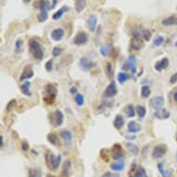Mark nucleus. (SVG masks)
Returning a JSON list of instances; mask_svg holds the SVG:
<instances>
[{"instance_id": "f257e3e1", "label": "nucleus", "mask_w": 177, "mask_h": 177, "mask_svg": "<svg viewBox=\"0 0 177 177\" xmlns=\"http://www.w3.org/2000/svg\"><path fill=\"white\" fill-rule=\"evenodd\" d=\"M29 49L30 52L32 53V55L34 56V59L41 60L44 58V51L43 48L41 47V45L37 42V41L32 39L29 41Z\"/></svg>"}, {"instance_id": "f03ea898", "label": "nucleus", "mask_w": 177, "mask_h": 177, "mask_svg": "<svg viewBox=\"0 0 177 177\" xmlns=\"http://www.w3.org/2000/svg\"><path fill=\"white\" fill-rule=\"evenodd\" d=\"M46 96L44 97V101L47 105H51L54 103L56 98V96L58 94V90L55 86H53L52 85H47L46 87Z\"/></svg>"}, {"instance_id": "7ed1b4c3", "label": "nucleus", "mask_w": 177, "mask_h": 177, "mask_svg": "<svg viewBox=\"0 0 177 177\" xmlns=\"http://www.w3.org/2000/svg\"><path fill=\"white\" fill-rule=\"evenodd\" d=\"M46 160H47V164L49 168L53 170H57L61 162V156H54L51 152H47L46 154Z\"/></svg>"}, {"instance_id": "20e7f679", "label": "nucleus", "mask_w": 177, "mask_h": 177, "mask_svg": "<svg viewBox=\"0 0 177 177\" xmlns=\"http://www.w3.org/2000/svg\"><path fill=\"white\" fill-rule=\"evenodd\" d=\"M167 152V146L164 144H159L154 146L152 151V158L153 159H159L163 157Z\"/></svg>"}, {"instance_id": "39448f33", "label": "nucleus", "mask_w": 177, "mask_h": 177, "mask_svg": "<svg viewBox=\"0 0 177 177\" xmlns=\"http://www.w3.org/2000/svg\"><path fill=\"white\" fill-rule=\"evenodd\" d=\"M87 41H88L87 34L85 32H79L73 38L72 43L75 46H84L87 43Z\"/></svg>"}, {"instance_id": "423d86ee", "label": "nucleus", "mask_w": 177, "mask_h": 177, "mask_svg": "<svg viewBox=\"0 0 177 177\" xmlns=\"http://www.w3.org/2000/svg\"><path fill=\"white\" fill-rule=\"evenodd\" d=\"M149 103H150V106L154 108V110L158 111V110H160V108L164 107L165 100H164V98L159 96V97H155V98H151Z\"/></svg>"}, {"instance_id": "0eeeda50", "label": "nucleus", "mask_w": 177, "mask_h": 177, "mask_svg": "<svg viewBox=\"0 0 177 177\" xmlns=\"http://www.w3.org/2000/svg\"><path fill=\"white\" fill-rule=\"evenodd\" d=\"M52 116H53V118L51 120V122H52V124L54 126L59 127V126H60L63 124L64 116H63V113L60 110H57L55 112L52 114Z\"/></svg>"}, {"instance_id": "6e6552de", "label": "nucleus", "mask_w": 177, "mask_h": 177, "mask_svg": "<svg viewBox=\"0 0 177 177\" xmlns=\"http://www.w3.org/2000/svg\"><path fill=\"white\" fill-rule=\"evenodd\" d=\"M33 76H34V70H33L32 66L31 65H27L23 69V71H22V73H21V75L20 77V81L23 82L25 80H29Z\"/></svg>"}, {"instance_id": "1a4fd4ad", "label": "nucleus", "mask_w": 177, "mask_h": 177, "mask_svg": "<svg viewBox=\"0 0 177 177\" xmlns=\"http://www.w3.org/2000/svg\"><path fill=\"white\" fill-rule=\"evenodd\" d=\"M117 93H118V90H117L116 85L114 82H111V83L107 86L104 92V96L106 98H113L114 96H116Z\"/></svg>"}, {"instance_id": "9d476101", "label": "nucleus", "mask_w": 177, "mask_h": 177, "mask_svg": "<svg viewBox=\"0 0 177 177\" xmlns=\"http://www.w3.org/2000/svg\"><path fill=\"white\" fill-rule=\"evenodd\" d=\"M111 155L114 159H120L124 157V152H122V147L120 144H115L111 149Z\"/></svg>"}, {"instance_id": "9b49d317", "label": "nucleus", "mask_w": 177, "mask_h": 177, "mask_svg": "<svg viewBox=\"0 0 177 177\" xmlns=\"http://www.w3.org/2000/svg\"><path fill=\"white\" fill-rule=\"evenodd\" d=\"M169 60L167 58H163L162 60H158L155 65H154V68H155V70L158 71V72H162L163 70H165L167 69V67L169 66Z\"/></svg>"}, {"instance_id": "f8f14e48", "label": "nucleus", "mask_w": 177, "mask_h": 177, "mask_svg": "<svg viewBox=\"0 0 177 177\" xmlns=\"http://www.w3.org/2000/svg\"><path fill=\"white\" fill-rule=\"evenodd\" d=\"M60 135H61V137L64 140L65 145L68 146H70L72 145V134L71 131H69V130H62L60 132Z\"/></svg>"}, {"instance_id": "ddd939ff", "label": "nucleus", "mask_w": 177, "mask_h": 177, "mask_svg": "<svg viewBox=\"0 0 177 177\" xmlns=\"http://www.w3.org/2000/svg\"><path fill=\"white\" fill-rule=\"evenodd\" d=\"M79 64H80V67L82 68V70L85 71V72L89 71L91 68L94 67V63L90 60H88L86 58H82V59H80Z\"/></svg>"}, {"instance_id": "4468645a", "label": "nucleus", "mask_w": 177, "mask_h": 177, "mask_svg": "<svg viewBox=\"0 0 177 177\" xmlns=\"http://www.w3.org/2000/svg\"><path fill=\"white\" fill-rule=\"evenodd\" d=\"M154 117L159 119V120H166L170 117V112L166 110V108H160V110L155 111V112L153 113Z\"/></svg>"}, {"instance_id": "2eb2a0df", "label": "nucleus", "mask_w": 177, "mask_h": 177, "mask_svg": "<svg viewBox=\"0 0 177 177\" xmlns=\"http://www.w3.org/2000/svg\"><path fill=\"white\" fill-rule=\"evenodd\" d=\"M64 36V30L62 28H57L51 32V38L52 40L59 42Z\"/></svg>"}, {"instance_id": "dca6fc26", "label": "nucleus", "mask_w": 177, "mask_h": 177, "mask_svg": "<svg viewBox=\"0 0 177 177\" xmlns=\"http://www.w3.org/2000/svg\"><path fill=\"white\" fill-rule=\"evenodd\" d=\"M127 130L131 134H135V133L141 131V126L137 124V121H129V124L127 125Z\"/></svg>"}, {"instance_id": "f3484780", "label": "nucleus", "mask_w": 177, "mask_h": 177, "mask_svg": "<svg viewBox=\"0 0 177 177\" xmlns=\"http://www.w3.org/2000/svg\"><path fill=\"white\" fill-rule=\"evenodd\" d=\"M30 88H31V83L29 81H25L24 83L21 85V91L26 97H31L32 96Z\"/></svg>"}, {"instance_id": "a211bd4d", "label": "nucleus", "mask_w": 177, "mask_h": 177, "mask_svg": "<svg viewBox=\"0 0 177 177\" xmlns=\"http://www.w3.org/2000/svg\"><path fill=\"white\" fill-rule=\"evenodd\" d=\"M97 24H98V17L96 15H91L87 20V25L89 30L91 32H95V30L97 28Z\"/></svg>"}, {"instance_id": "6ab92c4d", "label": "nucleus", "mask_w": 177, "mask_h": 177, "mask_svg": "<svg viewBox=\"0 0 177 177\" xmlns=\"http://www.w3.org/2000/svg\"><path fill=\"white\" fill-rule=\"evenodd\" d=\"M129 66V70L132 72L133 74L137 73V58L134 56H130L126 62Z\"/></svg>"}, {"instance_id": "aec40b11", "label": "nucleus", "mask_w": 177, "mask_h": 177, "mask_svg": "<svg viewBox=\"0 0 177 177\" xmlns=\"http://www.w3.org/2000/svg\"><path fill=\"white\" fill-rule=\"evenodd\" d=\"M113 124H114V127L117 130H120V129H121L122 127H124V117H122V115L117 114L115 116Z\"/></svg>"}, {"instance_id": "412c9836", "label": "nucleus", "mask_w": 177, "mask_h": 177, "mask_svg": "<svg viewBox=\"0 0 177 177\" xmlns=\"http://www.w3.org/2000/svg\"><path fill=\"white\" fill-rule=\"evenodd\" d=\"M158 170H159V173L161 174L162 177H171L172 175V170H171V169L166 170L164 168V164H163V163H159Z\"/></svg>"}, {"instance_id": "4be33fe9", "label": "nucleus", "mask_w": 177, "mask_h": 177, "mask_svg": "<svg viewBox=\"0 0 177 177\" xmlns=\"http://www.w3.org/2000/svg\"><path fill=\"white\" fill-rule=\"evenodd\" d=\"M35 6L40 9V11H43V10L48 11V9H50V5L47 0H39L36 4H34V7Z\"/></svg>"}, {"instance_id": "5701e85b", "label": "nucleus", "mask_w": 177, "mask_h": 177, "mask_svg": "<svg viewBox=\"0 0 177 177\" xmlns=\"http://www.w3.org/2000/svg\"><path fill=\"white\" fill-rule=\"evenodd\" d=\"M162 25L164 26H172V25H177V17L175 16H171L166 19H163L161 21Z\"/></svg>"}, {"instance_id": "b1692460", "label": "nucleus", "mask_w": 177, "mask_h": 177, "mask_svg": "<svg viewBox=\"0 0 177 177\" xmlns=\"http://www.w3.org/2000/svg\"><path fill=\"white\" fill-rule=\"evenodd\" d=\"M69 10V8H68L67 6H63L61 8H60L57 12H55L53 14V16H52V19L53 20H55V21H58V20H60L62 16H63V14L66 12V11H68Z\"/></svg>"}, {"instance_id": "393cba45", "label": "nucleus", "mask_w": 177, "mask_h": 177, "mask_svg": "<svg viewBox=\"0 0 177 177\" xmlns=\"http://www.w3.org/2000/svg\"><path fill=\"white\" fill-rule=\"evenodd\" d=\"M124 166H125V162L121 160V161L114 162V163H112V164H111V169L114 172H121L124 170Z\"/></svg>"}, {"instance_id": "a878e982", "label": "nucleus", "mask_w": 177, "mask_h": 177, "mask_svg": "<svg viewBox=\"0 0 177 177\" xmlns=\"http://www.w3.org/2000/svg\"><path fill=\"white\" fill-rule=\"evenodd\" d=\"M86 6V0H76L75 1V10L77 13H81Z\"/></svg>"}, {"instance_id": "bb28decb", "label": "nucleus", "mask_w": 177, "mask_h": 177, "mask_svg": "<svg viewBox=\"0 0 177 177\" xmlns=\"http://www.w3.org/2000/svg\"><path fill=\"white\" fill-rule=\"evenodd\" d=\"M125 146H126L127 149H128V150H129L132 154H134V156L138 155V153H139V148L137 147V145H134V144H133V143H131V142H128V143L125 144Z\"/></svg>"}, {"instance_id": "cd10ccee", "label": "nucleus", "mask_w": 177, "mask_h": 177, "mask_svg": "<svg viewBox=\"0 0 177 177\" xmlns=\"http://www.w3.org/2000/svg\"><path fill=\"white\" fill-rule=\"evenodd\" d=\"M131 47L134 50H139L143 47V42L141 41V39L133 38L132 42H131Z\"/></svg>"}, {"instance_id": "c85d7f7f", "label": "nucleus", "mask_w": 177, "mask_h": 177, "mask_svg": "<svg viewBox=\"0 0 177 177\" xmlns=\"http://www.w3.org/2000/svg\"><path fill=\"white\" fill-rule=\"evenodd\" d=\"M135 112H137V111H135L134 105L130 104L125 107V113L129 118H134L135 116Z\"/></svg>"}, {"instance_id": "c756f323", "label": "nucleus", "mask_w": 177, "mask_h": 177, "mask_svg": "<svg viewBox=\"0 0 177 177\" xmlns=\"http://www.w3.org/2000/svg\"><path fill=\"white\" fill-rule=\"evenodd\" d=\"M135 111H137V116L140 118V119H143L145 118L146 114V110L144 106H141V105H138L137 106V108H135Z\"/></svg>"}, {"instance_id": "7c9ffc66", "label": "nucleus", "mask_w": 177, "mask_h": 177, "mask_svg": "<svg viewBox=\"0 0 177 177\" xmlns=\"http://www.w3.org/2000/svg\"><path fill=\"white\" fill-rule=\"evenodd\" d=\"M47 141H48L51 145H53V146H57V144H58V137H57V135H56L55 134H54V133H49V134H47Z\"/></svg>"}, {"instance_id": "2f4dec72", "label": "nucleus", "mask_w": 177, "mask_h": 177, "mask_svg": "<svg viewBox=\"0 0 177 177\" xmlns=\"http://www.w3.org/2000/svg\"><path fill=\"white\" fill-rule=\"evenodd\" d=\"M150 94H151V90H150V88H149V86H147V85L142 86V88H141V97L143 98H147L149 96H150Z\"/></svg>"}, {"instance_id": "473e14b6", "label": "nucleus", "mask_w": 177, "mask_h": 177, "mask_svg": "<svg viewBox=\"0 0 177 177\" xmlns=\"http://www.w3.org/2000/svg\"><path fill=\"white\" fill-rule=\"evenodd\" d=\"M129 79V75L126 72H119L118 73V81L121 85H124Z\"/></svg>"}, {"instance_id": "72a5a7b5", "label": "nucleus", "mask_w": 177, "mask_h": 177, "mask_svg": "<svg viewBox=\"0 0 177 177\" xmlns=\"http://www.w3.org/2000/svg\"><path fill=\"white\" fill-rule=\"evenodd\" d=\"M133 177H147V174H146V171H145L144 168L139 167L137 170V172H134V174L133 175Z\"/></svg>"}, {"instance_id": "f704fd0d", "label": "nucleus", "mask_w": 177, "mask_h": 177, "mask_svg": "<svg viewBox=\"0 0 177 177\" xmlns=\"http://www.w3.org/2000/svg\"><path fill=\"white\" fill-rule=\"evenodd\" d=\"M163 42H164V37L162 35H158L155 39H154V42H153V47H160Z\"/></svg>"}, {"instance_id": "c9c22d12", "label": "nucleus", "mask_w": 177, "mask_h": 177, "mask_svg": "<svg viewBox=\"0 0 177 177\" xmlns=\"http://www.w3.org/2000/svg\"><path fill=\"white\" fill-rule=\"evenodd\" d=\"M70 169H71V161L70 160H66L63 164V174L68 176L70 172Z\"/></svg>"}, {"instance_id": "e433bc0d", "label": "nucleus", "mask_w": 177, "mask_h": 177, "mask_svg": "<svg viewBox=\"0 0 177 177\" xmlns=\"http://www.w3.org/2000/svg\"><path fill=\"white\" fill-rule=\"evenodd\" d=\"M106 72L108 74V76L110 77L111 79H112L113 77V73H114V70H113V67L111 65V63H107V67H106Z\"/></svg>"}, {"instance_id": "4c0bfd02", "label": "nucleus", "mask_w": 177, "mask_h": 177, "mask_svg": "<svg viewBox=\"0 0 177 177\" xmlns=\"http://www.w3.org/2000/svg\"><path fill=\"white\" fill-rule=\"evenodd\" d=\"M47 19H48L47 11V10L40 11V14L38 15V21H39L40 22H44V21H46Z\"/></svg>"}, {"instance_id": "58836bf2", "label": "nucleus", "mask_w": 177, "mask_h": 177, "mask_svg": "<svg viewBox=\"0 0 177 177\" xmlns=\"http://www.w3.org/2000/svg\"><path fill=\"white\" fill-rule=\"evenodd\" d=\"M75 102H76V104L78 105V106H83L84 105V103H85V98H84V96L82 94H77L76 96H75Z\"/></svg>"}, {"instance_id": "ea45409f", "label": "nucleus", "mask_w": 177, "mask_h": 177, "mask_svg": "<svg viewBox=\"0 0 177 177\" xmlns=\"http://www.w3.org/2000/svg\"><path fill=\"white\" fill-rule=\"evenodd\" d=\"M108 53H110V48H108V47L107 45H103L100 47V55L104 58L108 57Z\"/></svg>"}, {"instance_id": "a19ab883", "label": "nucleus", "mask_w": 177, "mask_h": 177, "mask_svg": "<svg viewBox=\"0 0 177 177\" xmlns=\"http://www.w3.org/2000/svg\"><path fill=\"white\" fill-rule=\"evenodd\" d=\"M22 47H23V42L21 39H18L15 42V52L16 53H20L22 51Z\"/></svg>"}, {"instance_id": "79ce46f5", "label": "nucleus", "mask_w": 177, "mask_h": 177, "mask_svg": "<svg viewBox=\"0 0 177 177\" xmlns=\"http://www.w3.org/2000/svg\"><path fill=\"white\" fill-rule=\"evenodd\" d=\"M28 177H41V171L39 169H30Z\"/></svg>"}, {"instance_id": "37998d69", "label": "nucleus", "mask_w": 177, "mask_h": 177, "mask_svg": "<svg viewBox=\"0 0 177 177\" xmlns=\"http://www.w3.org/2000/svg\"><path fill=\"white\" fill-rule=\"evenodd\" d=\"M62 48L60 47H55L53 49H52V55L53 57H55V58H58L60 57L61 54H62Z\"/></svg>"}, {"instance_id": "c03bdc74", "label": "nucleus", "mask_w": 177, "mask_h": 177, "mask_svg": "<svg viewBox=\"0 0 177 177\" xmlns=\"http://www.w3.org/2000/svg\"><path fill=\"white\" fill-rule=\"evenodd\" d=\"M143 32L141 29H134L133 32V38H137V39H141V37L143 36Z\"/></svg>"}, {"instance_id": "a18cd8bd", "label": "nucleus", "mask_w": 177, "mask_h": 177, "mask_svg": "<svg viewBox=\"0 0 177 177\" xmlns=\"http://www.w3.org/2000/svg\"><path fill=\"white\" fill-rule=\"evenodd\" d=\"M45 68H46V71H47V72H52V70H53V60H47V63L45 64Z\"/></svg>"}, {"instance_id": "49530a36", "label": "nucleus", "mask_w": 177, "mask_h": 177, "mask_svg": "<svg viewBox=\"0 0 177 177\" xmlns=\"http://www.w3.org/2000/svg\"><path fill=\"white\" fill-rule=\"evenodd\" d=\"M15 105H16V99H12V100H10V101L8 103L7 107H6L7 111H12V110H13V108L15 107Z\"/></svg>"}, {"instance_id": "de8ad7c7", "label": "nucleus", "mask_w": 177, "mask_h": 177, "mask_svg": "<svg viewBox=\"0 0 177 177\" xmlns=\"http://www.w3.org/2000/svg\"><path fill=\"white\" fill-rule=\"evenodd\" d=\"M143 37L146 41H149L151 38V33L150 31H148V30H144L143 32Z\"/></svg>"}, {"instance_id": "09e8293b", "label": "nucleus", "mask_w": 177, "mask_h": 177, "mask_svg": "<svg viewBox=\"0 0 177 177\" xmlns=\"http://www.w3.org/2000/svg\"><path fill=\"white\" fill-rule=\"evenodd\" d=\"M102 177H120V175L117 174V173L111 172H105V173L102 175Z\"/></svg>"}, {"instance_id": "8fccbe9b", "label": "nucleus", "mask_w": 177, "mask_h": 177, "mask_svg": "<svg viewBox=\"0 0 177 177\" xmlns=\"http://www.w3.org/2000/svg\"><path fill=\"white\" fill-rule=\"evenodd\" d=\"M176 82H177V72L173 73V74L171 76V78H170V83H171L172 85L175 84Z\"/></svg>"}, {"instance_id": "3c124183", "label": "nucleus", "mask_w": 177, "mask_h": 177, "mask_svg": "<svg viewBox=\"0 0 177 177\" xmlns=\"http://www.w3.org/2000/svg\"><path fill=\"white\" fill-rule=\"evenodd\" d=\"M21 148H22V150H23V151L28 150V149H29V144L27 143V142H22V144H21Z\"/></svg>"}, {"instance_id": "603ef678", "label": "nucleus", "mask_w": 177, "mask_h": 177, "mask_svg": "<svg viewBox=\"0 0 177 177\" xmlns=\"http://www.w3.org/2000/svg\"><path fill=\"white\" fill-rule=\"evenodd\" d=\"M70 93L72 94V95H77V88L75 86H72L71 89H70Z\"/></svg>"}, {"instance_id": "864d4df0", "label": "nucleus", "mask_w": 177, "mask_h": 177, "mask_svg": "<svg viewBox=\"0 0 177 177\" xmlns=\"http://www.w3.org/2000/svg\"><path fill=\"white\" fill-rule=\"evenodd\" d=\"M0 146H1V148L4 146V137L2 134L0 135Z\"/></svg>"}, {"instance_id": "5fc2aeb1", "label": "nucleus", "mask_w": 177, "mask_h": 177, "mask_svg": "<svg viewBox=\"0 0 177 177\" xmlns=\"http://www.w3.org/2000/svg\"><path fill=\"white\" fill-rule=\"evenodd\" d=\"M57 3H58V1H57V0H53V4H52V8H55V6L57 5Z\"/></svg>"}, {"instance_id": "6e6d98bb", "label": "nucleus", "mask_w": 177, "mask_h": 177, "mask_svg": "<svg viewBox=\"0 0 177 177\" xmlns=\"http://www.w3.org/2000/svg\"><path fill=\"white\" fill-rule=\"evenodd\" d=\"M173 99H174L175 102H177V92H175V93L173 94Z\"/></svg>"}, {"instance_id": "4d7b16f0", "label": "nucleus", "mask_w": 177, "mask_h": 177, "mask_svg": "<svg viewBox=\"0 0 177 177\" xmlns=\"http://www.w3.org/2000/svg\"><path fill=\"white\" fill-rule=\"evenodd\" d=\"M134 138H135L134 135H133V137H127V139H134Z\"/></svg>"}, {"instance_id": "13d9d810", "label": "nucleus", "mask_w": 177, "mask_h": 177, "mask_svg": "<svg viewBox=\"0 0 177 177\" xmlns=\"http://www.w3.org/2000/svg\"><path fill=\"white\" fill-rule=\"evenodd\" d=\"M23 1H24L25 3H29V2H31V0H23Z\"/></svg>"}, {"instance_id": "bf43d9fd", "label": "nucleus", "mask_w": 177, "mask_h": 177, "mask_svg": "<svg viewBox=\"0 0 177 177\" xmlns=\"http://www.w3.org/2000/svg\"><path fill=\"white\" fill-rule=\"evenodd\" d=\"M47 177H57V176H55V175H51V174H48Z\"/></svg>"}, {"instance_id": "052dcab7", "label": "nucleus", "mask_w": 177, "mask_h": 177, "mask_svg": "<svg viewBox=\"0 0 177 177\" xmlns=\"http://www.w3.org/2000/svg\"><path fill=\"white\" fill-rule=\"evenodd\" d=\"M175 47H177V42L175 43Z\"/></svg>"}, {"instance_id": "680f3d73", "label": "nucleus", "mask_w": 177, "mask_h": 177, "mask_svg": "<svg viewBox=\"0 0 177 177\" xmlns=\"http://www.w3.org/2000/svg\"><path fill=\"white\" fill-rule=\"evenodd\" d=\"M176 141H177V134H176Z\"/></svg>"}, {"instance_id": "e2e57ef3", "label": "nucleus", "mask_w": 177, "mask_h": 177, "mask_svg": "<svg viewBox=\"0 0 177 177\" xmlns=\"http://www.w3.org/2000/svg\"><path fill=\"white\" fill-rule=\"evenodd\" d=\"M176 159H177V154H176Z\"/></svg>"}]
</instances>
